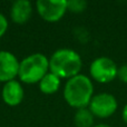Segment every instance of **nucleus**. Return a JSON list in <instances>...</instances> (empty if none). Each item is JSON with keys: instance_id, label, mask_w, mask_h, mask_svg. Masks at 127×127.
Segmentation results:
<instances>
[{"instance_id": "f257e3e1", "label": "nucleus", "mask_w": 127, "mask_h": 127, "mask_svg": "<svg viewBox=\"0 0 127 127\" xmlns=\"http://www.w3.org/2000/svg\"><path fill=\"white\" fill-rule=\"evenodd\" d=\"M94 96V84L90 77L84 74H78L67 79L64 86V98L71 107H88Z\"/></svg>"}, {"instance_id": "f03ea898", "label": "nucleus", "mask_w": 127, "mask_h": 127, "mask_svg": "<svg viewBox=\"0 0 127 127\" xmlns=\"http://www.w3.org/2000/svg\"><path fill=\"white\" fill-rule=\"evenodd\" d=\"M83 67L81 57L76 50L70 48H59L49 58V71L60 78H71L80 74Z\"/></svg>"}, {"instance_id": "7ed1b4c3", "label": "nucleus", "mask_w": 127, "mask_h": 127, "mask_svg": "<svg viewBox=\"0 0 127 127\" xmlns=\"http://www.w3.org/2000/svg\"><path fill=\"white\" fill-rule=\"evenodd\" d=\"M49 70V59L41 53L30 54L19 63L18 77L26 84L39 83Z\"/></svg>"}, {"instance_id": "20e7f679", "label": "nucleus", "mask_w": 127, "mask_h": 127, "mask_svg": "<svg viewBox=\"0 0 127 127\" xmlns=\"http://www.w3.org/2000/svg\"><path fill=\"white\" fill-rule=\"evenodd\" d=\"M118 66L109 57H97L89 65L90 78L99 84H108L117 78Z\"/></svg>"}, {"instance_id": "39448f33", "label": "nucleus", "mask_w": 127, "mask_h": 127, "mask_svg": "<svg viewBox=\"0 0 127 127\" xmlns=\"http://www.w3.org/2000/svg\"><path fill=\"white\" fill-rule=\"evenodd\" d=\"M88 108L95 117L105 119L116 113L118 108V100L110 93H99L93 96Z\"/></svg>"}, {"instance_id": "423d86ee", "label": "nucleus", "mask_w": 127, "mask_h": 127, "mask_svg": "<svg viewBox=\"0 0 127 127\" xmlns=\"http://www.w3.org/2000/svg\"><path fill=\"white\" fill-rule=\"evenodd\" d=\"M37 11L45 20L55 22L64 17L67 9V0H38Z\"/></svg>"}, {"instance_id": "0eeeda50", "label": "nucleus", "mask_w": 127, "mask_h": 127, "mask_svg": "<svg viewBox=\"0 0 127 127\" xmlns=\"http://www.w3.org/2000/svg\"><path fill=\"white\" fill-rule=\"evenodd\" d=\"M19 63L11 51L0 50V83L16 79L19 71Z\"/></svg>"}, {"instance_id": "6e6552de", "label": "nucleus", "mask_w": 127, "mask_h": 127, "mask_svg": "<svg viewBox=\"0 0 127 127\" xmlns=\"http://www.w3.org/2000/svg\"><path fill=\"white\" fill-rule=\"evenodd\" d=\"M1 94L4 103L10 106H16L18 104H20L25 96V92L21 84H20V81L16 80V79L4 83Z\"/></svg>"}, {"instance_id": "1a4fd4ad", "label": "nucleus", "mask_w": 127, "mask_h": 127, "mask_svg": "<svg viewBox=\"0 0 127 127\" xmlns=\"http://www.w3.org/2000/svg\"><path fill=\"white\" fill-rule=\"evenodd\" d=\"M32 13V4L29 0H16L10 8V17L17 24L28 21Z\"/></svg>"}, {"instance_id": "9d476101", "label": "nucleus", "mask_w": 127, "mask_h": 127, "mask_svg": "<svg viewBox=\"0 0 127 127\" xmlns=\"http://www.w3.org/2000/svg\"><path fill=\"white\" fill-rule=\"evenodd\" d=\"M60 77H58L57 75H55L54 72L48 71L42 79L39 81V88L42 93L45 94H54L56 93L60 87V84H62V80H60Z\"/></svg>"}, {"instance_id": "9b49d317", "label": "nucleus", "mask_w": 127, "mask_h": 127, "mask_svg": "<svg viewBox=\"0 0 127 127\" xmlns=\"http://www.w3.org/2000/svg\"><path fill=\"white\" fill-rule=\"evenodd\" d=\"M95 116L88 107L79 108L74 116V123L76 127H93L95 125Z\"/></svg>"}, {"instance_id": "f8f14e48", "label": "nucleus", "mask_w": 127, "mask_h": 127, "mask_svg": "<svg viewBox=\"0 0 127 127\" xmlns=\"http://www.w3.org/2000/svg\"><path fill=\"white\" fill-rule=\"evenodd\" d=\"M87 7V2L85 0H69L67 1V9L71 12H83Z\"/></svg>"}, {"instance_id": "ddd939ff", "label": "nucleus", "mask_w": 127, "mask_h": 127, "mask_svg": "<svg viewBox=\"0 0 127 127\" xmlns=\"http://www.w3.org/2000/svg\"><path fill=\"white\" fill-rule=\"evenodd\" d=\"M117 78L124 84H127V64L119 66L117 71Z\"/></svg>"}, {"instance_id": "4468645a", "label": "nucleus", "mask_w": 127, "mask_h": 127, "mask_svg": "<svg viewBox=\"0 0 127 127\" xmlns=\"http://www.w3.org/2000/svg\"><path fill=\"white\" fill-rule=\"evenodd\" d=\"M8 29V19L6 18V16L3 13L0 12V37L4 35V32Z\"/></svg>"}, {"instance_id": "2eb2a0df", "label": "nucleus", "mask_w": 127, "mask_h": 127, "mask_svg": "<svg viewBox=\"0 0 127 127\" xmlns=\"http://www.w3.org/2000/svg\"><path fill=\"white\" fill-rule=\"evenodd\" d=\"M122 118H123V122L127 125V103L124 105L123 109H122Z\"/></svg>"}, {"instance_id": "dca6fc26", "label": "nucleus", "mask_w": 127, "mask_h": 127, "mask_svg": "<svg viewBox=\"0 0 127 127\" xmlns=\"http://www.w3.org/2000/svg\"><path fill=\"white\" fill-rule=\"evenodd\" d=\"M93 127H110L108 124H105V123H99V124H95Z\"/></svg>"}]
</instances>
